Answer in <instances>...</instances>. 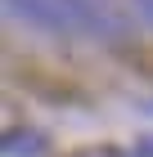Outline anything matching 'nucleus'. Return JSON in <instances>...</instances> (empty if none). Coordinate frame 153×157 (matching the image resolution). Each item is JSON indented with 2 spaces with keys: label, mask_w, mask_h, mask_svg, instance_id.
I'll return each mask as SVG.
<instances>
[{
  "label": "nucleus",
  "mask_w": 153,
  "mask_h": 157,
  "mask_svg": "<svg viewBox=\"0 0 153 157\" xmlns=\"http://www.w3.org/2000/svg\"><path fill=\"white\" fill-rule=\"evenodd\" d=\"M135 157H153V139H144V144L135 148Z\"/></svg>",
  "instance_id": "20e7f679"
},
{
  "label": "nucleus",
  "mask_w": 153,
  "mask_h": 157,
  "mask_svg": "<svg viewBox=\"0 0 153 157\" xmlns=\"http://www.w3.org/2000/svg\"><path fill=\"white\" fill-rule=\"evenodd\" d=\"M135 9H140L144 18H149V23H153V0H135Z\"/></svg>",
  "instance_id": "7ed1b4c3"
},
{
  "label": "nucleus",
  "mask_w": 153,
  "mask_h": 157,
  "mask_svg": "<svg viewBox=\"0 0 153 157\" xmlns=\"http://www.w3.org/2000/svg\"><path fill=\"white\" fill-rule=\"evenodd\" d=\"M5 13L41 32H86V0H5Z\"/></svg>",
  "instance_id": "f257e3e1"
},
{
  "label": "nucleus",
  "mask_w": 153,
  "mask_h": 157,
  "mask_svg": "<svg viewBox=\"0 0 153 157\" xmlns=\"http://www.w3.org/2000/svg\"><path fill=\"white\" fill-rule=\"evenodd\" d=\"M41 148H45V139L32 135V130H9V135H5V153H9V157H36Z\"/></svg>",
  "instance_id": "f03ea898"
}]
</instances>
